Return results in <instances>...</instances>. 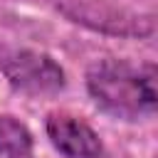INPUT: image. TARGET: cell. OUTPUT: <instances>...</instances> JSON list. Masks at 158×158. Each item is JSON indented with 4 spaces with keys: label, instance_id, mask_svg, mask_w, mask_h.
Segmentation results:
<instances>
[{
    "label": "cell",
    "instance_id": "obj_1",
    "mask_svg": "<svg viewBox=\"0 0 158 158\" xmlns=\"http://www.w3.org/2000/svg\"><path fill=\"white\" fill-rule=\"evenodd\" d=\"M86 86L94 101L118 116L136 121L156 109V69L133 67L123 59H99L86 72Z\"/></svg>",
    "mask_w": 158,
    "mask_h": 158
},
{
    "label": "cell",
    "instance_id": "obj_2",
    "mask_svg": "<svg viewBox=\"0 0 158 158\" xmlns=\"http://www.w3.org/2000/svg\"><path fill=\"white\" fill-rule=\"evenodd\" d=\"M54 7L67 20L114 37H148L156 30L153 15H141L104 0H54Z\"/></svg>",
    "mask_w": 158,
    "mask_h": 158
},
{
    "label": "cell",
    "instance_id": "obj_3",
    "mask_svg": "<svg viewBox=\"0 0 158 158\" xmlns=\"http://www.w3.org/2000/svg\"><path fill=\"white\" fill-rule=\"evenodd\" d=\"M0 69L7 81L25 94H54L64 86L62 67L35 49H0Z\"/></svg>",
    "mask_w": 158,
    "mask_h": 158
},
{
    "label": "cell",
    "instance_id": "obj_4",
    "mask_svg": "<svg viewBox=\"0 0 158 158\" xmlns=\"http://www.w3.org/2000/svg\"><path fill=\"white\" fill-rule=\"evenodd\" d=\"M47 136L67 158H106L94 128L67 111H52L47 116Z\"/></svg>",
    "mask_w": 158,
    "mask_h": 158
},
{
    "label": "cell",
    "instance_id": "obj_5",
    "mask_svg": "<svg viewBox=\"0 0 158 158\" xmlns=\"http://www.w3.org/2000/svg\"><path fill=\"white\" fill-rule=\"evenodd\" d=\"M0 153L5 158H30L32 156V133L15 116H0Z\"/></svg>",
    "mask_w": 158,
    "mask_h": 158
}]
</instances>
